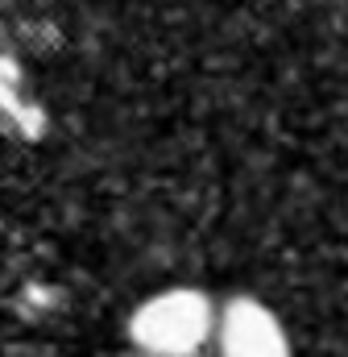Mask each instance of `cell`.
I'll return each mask as SVG.
<instances>
[{"mask_svg": "<svg viewBox=\"0 0 348 357\" xmlns=\"http://www.w3.org/2000/svg\"><path fill=\"white\" fill-rule=\"evenodd\" d=\"M129 337L141 357H195L216 337V307L199 287H166L137 303Z\"/></svg>", "mask_w": 348, "mask_h": 357, "instance_id": "6da1fadb", "label": "cell"}, {"mask_svg": "<svg viewBox=\"0 0 348 357\" xmlns=\"http://www.w3.org/2000/svg\"><path fill=\"white\" fill-rule=\"evenodd\" d=\"M216 345L220 357H294L282 320L253 295L224 303V312L216 316Z\"/></svg>", "mask_w": 348, "mask_h": 357, "instance_id": "7a4b0ae2", "label": "cell"}]
</instances>
